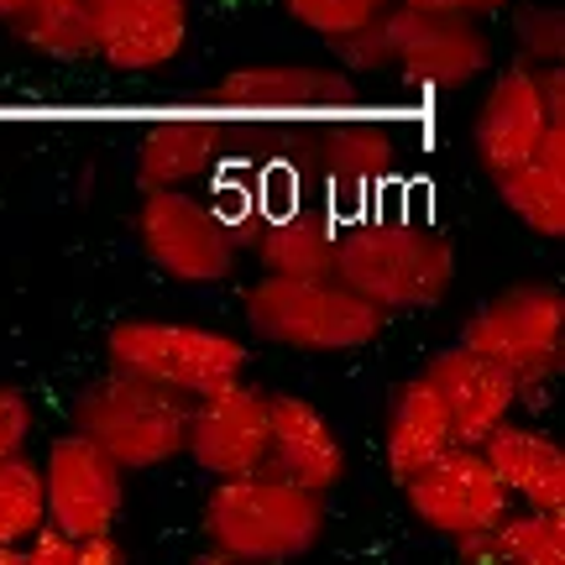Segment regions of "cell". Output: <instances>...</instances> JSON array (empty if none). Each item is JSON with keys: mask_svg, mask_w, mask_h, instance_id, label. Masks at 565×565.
<instances>
[{"mask_svg": "<svg viewBox=\"0 0 565 565\" xmlns=\"http://www.w3.org/2000/svg\"><path fill=\"white\" fill-rule=\"evenodd\" d=\"M330 47H335V58H341L351 74H383V68H387V26H383V11H377L372 21H362L356 32L335 38Z\"/></svg>", "mask_w": 565, "mask_h": 565, "instance_id": "27", "label": "cell"}, {"mask_svg": "<svg viewBox=\"0 0 565 565\" xmlns=\"http://www.w3.org/2000/svg\"><path fill=\"white\" fill-rule=\"evenodd\" d=\"M74 429L100 445L121 471H152L183 456L189 393L110 366L100 383H89L74 398Z\"/></svg>", "mask_w": 565, "mask_h": 565, "instance_id": "4", "label": "cell"}, {"mask_svg": "<svg viewBox=\"0 0 565 565\" xmlns=\"http://www.w3.org/2000/svg\"><path fill=\"white\" fill-rule=\"evenodd\" d=\"M47 519L42 503V466L26 456H6L0 461V545H21L32 529Z\"/></svg>", "mask_w": 565, "mask_h": 565, "instance_id": "24", "label": "cell"}, {"mask_svg": "<svg viewBox=\"0 0 565 565\" xmlns=\"http://www.w3.org/2000/svg\"><path fill=\"white\" fill-rule=\"evenodd\" d=\"M398 6H419V11H450V17H487V11H508L519 0H398Z\"/></svg>", "mask_w": 565, "mask_h": 565, "instance_id": "30", "label": "cell"}, {"mask_svg": "<svg viewBox=\"0 0 565 565\" xmlns=\"http://www.w3.org/2000/svg\"><path fill=\"white\" fill-rule=\"evenodd\" d=\"M131 561V550L116 540V529H105V534H84L79 545H74V565H121Z\"/></svg>", "mask_w": 565, "mask_h": 565, "instance_id": "29", "label": "cell"}, {"mask_svg": "<svg viewBox=\"0 0 565 565\" xmlns=\"http://www.w3.org/2000/svg\"><path fill=\"white\" fill-rule=\"evenodd\" d=\"M246 324L257 341L288 345V351H315V356H341V351H366L383 335L387 309L362 299L341 278H263L246 288Z\"/></svg>", "mask_w": 565, "mask_h": 565, "instance_id": "2", "label": "cell"}, {"mask_svg": "<svg viewBox=\"0 0 565 565\" xmlns=\"http://www.w3.org/2000/svg\"><path fill=\"white\" fill-rule=\"evenodd\" d=\"M21 6H26V0H0V21H11L21 11Z\"/></svg>", "mask_w": 565, "mask_h": 565, "instance_id": "32", "label": "cell"}, {"mask_svg": "<svg viewBox=\"0 0 565 565\" xmlns=\"http://www.w3.org/2000/svg\"><path fill=\"white\" fill-rule=\"evenodd\" d=\"M498 194L534 236L561 242L565 236V121H550L545 137L534 141V152L524 162H513L508 173H498Z\"/></svg>", "mask_w": 565, "mask_h": 565, "instance_id": "19", "label": "cell"}, {"mask_svg": "<svg viewBox=\"0 0 565 565\" xmlns=\"http://www.w3.org/2000/svg\"><path fill=\"white\" fill-rule=\"evenodd\" d=\"M225 162V116L210 110H173L152 116L137 131V183L141 189H189Z\"/></svg>", "mask_w": 565, "mask_h": 565, "instance_id": "15", "label": "cell"}, {"mask_svg": "<svg viewBox=\"0 0 565 565\" xmlns=\"http://www.w3.org/2000/svg\"><path fill=\"white\" fill-rule=\"evenodd\" d=\"M424 383L440 393L445 414H450V435L456 445H482L524 398V387L508 377L498 362H487L471 345H450L424 362Z\"/></svg>", "mask_w": 565, "mask_h": 565, "instance_id": "13", "label": "cell"}, {"mask_svg": "<svg viewBox=\"0 0 565 565\" xmlns=\"http://www.w3.org/2000/svg\"><path fill=\"white\" fill-rule=\"evenodd\" d=\"M335 242L341 231L320 210H278V215H263L252 252H257V267L273 278H335Z\"/></svg>", "mask_w": 565, "mask_h": 565, "instance_id": "20", "label": "cell"}, {"mask_svg": "<svg viewBox=\"0 0 565 565\" xmlns=\"http://www.w3.org/2000/svg\"><path fill=\"white\" fill-rule=\"evenodd\" d=\"M137 242L173 282H225L242 257L225 215L194 189H141Z\"/></svg>", "mask_w": 565, "mask_h": 565, "instance_id": "7", "label": "cell"}, {"mask_svg": "<svg viewBox=\"0 0 565 565\" xmlns=\"http://www.w3.org/2000/svg\"><path fill=\"white\" fill-rule=\"evenodd\" d=\"M189 42V0H100V47L121 74H158Z\"/></svg>", "mask_w": 565, "mask_h": 565, "instance_id": "17", "label": "cell"}, {"mask_svg": "<svg viewBox=\"0 0 565 565\" xmlns=\"http://www.w3.org/2000/svg\"><path fill=\"white\" fill-rule=\"evenodd\" d=\"M105 356L121 372H137L147 383L179 387V393H204L215 383L246 377L252 351L246 341L204 324H173V320H121L105 335Z\"/></svg>", "mask_w": 565, "mask_h": 565, "instance_id": "6", "label": "cell"}, {"mask_svg": "<svg viewBox=\"0 0 565 565\" xmlns=\"http://www.w3.org/2000/svg\"><path fill=\"white\" fill-rule=\"evenodd\" d=\"M183 456L204 477H242L267 461V387L231 377L189 398Z\"/></svg>", "mask_w": 565, "mask_h": 565, "instance_id": "12", "label": "cell"}, {"mask_svg": "<svg viewBox=\"0 0 565 565\" xmlns=\"http://www.w3.org/2000/svg\"><path fill=\"white\" fill-rule=\"evenodd\" d=\"M372 6H387V0H372Z\"/></svg>", "mask_w": 565, "mask_h": 565, "instance_id": "33", "label": "cell"}, {"mask_svg": "<svg viewBox=\"0 0 565 565\" xmlns=\"http://www.w3.org/2000/svg\"><path fill=\"white\" fill-rule=\"evenodd\" d=\"M461 345L498 362L524 393L555 383L565 366V294L555 282L503 288L461 324Z\"/></svg>", "mask_w": 565, "mask_h": 565, "instance_id": "5", "label": "cell"}, {"mask_svg": "<svg viewBox=\"0 0 565 565\" xmlns=\"http://www.w3.org/2000/svg\"><path fill=\"white\" fill-rule=\"evenodd\" d=\"M487 466L498 471L508 498L524 508H565V450L534 424L503 419L482 440Z\"/></svg>", "mask_w": 565, "mask_h": 565, "instance_id": "18", "label": "cell"}, {"mask_svg": "<svg viewBox=\"0 0 565 565\" xmlns=\"http://www.w3.org/2000/svg\"><path fill=\"white\" fill-rule=\"evenodd\" d=\"M335 278L377 309H429L456 282V252L414 221H362L335 242Z\"/></svg>", "mask_w": 565, "mask_h": 565, "instance_id": "3", "label": "cell"}, {"mask_svg": "<svg viewBox=\"0 0 565 565\" xmlns=\"http://www.w3.org/2000/svg\"><path fill=\"white\" fill-rule=\"evenodd\" d=\"M282 11L299 21L303 32L335 42V38H345V32H356L362 21H372L383 6H372V0H282Z\"/></svg>", "mask_w": 565, "mask_h": 565, "instance_id": "25", "label": "cell"}, {"mask_svg": "<svg viewBox=\"0 0 565 565\" xmlns=\"http://www.w3.org/2000/svg\"><path fill=\"white\" fill-rule=\"evenodd\" d=\"M267 471L309 492H335L345 477L341 435L299 393H267Z\"/></svg>", "mask_w": 565, "mask_h": 565, "instance_id": "16", "label": "cell"}, {"mask_svg": "<svg viewBox=\"0 0 565 565\" xmlns=\"http://www.w3.org/2000/svg\"><path fill=\"white\" fill-rule=\"evenodd\" d=\"M498 561L565 565V508H508L498 519Z\"/></svg>", "mask_w": 565, "mask_h": 565, "instance_id": "23", "label": "cell"}, {"mask_svg": "<svg viewBox=\"0 0 565 565\" xmlns=\"http://www.w3.org/2000/svg\"><path fill=\"white\" fill-rule=\"evenodd\" d=\"M356 84L341 68H315V63H257V68H236L215 84L210 105L242 121H315V116H335L345 105H356Z\"/></svg>", "mask_w": 565, "mask_h": 565, "instance_id": "11", "label": "cell"}, {"mask_svg": "<svg viewBox=\"0 0 565 565\" xmlns=\"http://www.w3.org/2000/svg\"><path fill=\"white\" fill-rule=\"evenodd\" d=\"M513 42H519V58L524 63H561L565 58V17L550 6H524L513 17Z\"/></svg>", "mask_w": 565, "mask_h": 565, "instance_id": "26", "label": "cell"}, {"mask_svg": "<svg viewBox=\"0 0 565 565\" xmlns=\"http://www.w3.org/2000/svg\"><path fill=\"white\" fill-rule=\"evenodd\" d=\"M26 435H32V404H26V393L0 383V461L17 456L21 445H26Z\"/></svg>", "mask_w": 565, "mask_h": 565, "instance_id": "28", "label": "cell"}, {"mask_svg": "<svg viewBox=\"0 0 565 565\" xmlns=\"http://www.w3.org/2000/svg\"><path fill=\"white\" fill-rule=\"evenodd\" d=\"M42 503L47 524L63 534H105L121 524L126 513V471L105 456L95 440H84L79 429H68L47 445L42 461Z\"/></svg>", "mask_w": 565, "mask_h": 565, "instance_id": "10", "label": "cell"}, {"mask_svg": "<svg viewBox=\"0 0 565 565\" xmlns=\"http://www.w3.org/2000/svg\"><path fill=\"white\" fill-rule=\"evenodd\" d=\"M555 121L550 116L545 95H540V68L534 63H508L498 79L487 84L482 110L471 121V147H477V162L498 179L508 173L513 162H524L534 152V141L545 137V126Z\"/></svg>", "mask_w": 565, "mask_h": 565, "instance_id": "14", "label": "cell"}, {"mask_svg": "<svg viewBox=\"0 0 565 565\" xmlns=\"http://www.w3.org/2000/svg\"><path fill=\"white\" fill-rule=\"evenodd\" d=\"M200 529L210 561L221 565L299 561L324 540V492H309L267 466L242 477H215Z\"/></svg>", "mask_w": 565, "mask_h": 565, "instance_id": "1", "label": "cell"}, {"mask_svg": "<svg viewBox=\"0 0 565 565\" xmlns=\"http://www.w3.org/2000/svg\"><path fill=\"white\" fill-rule=\"evenodd\" d=\"M0 565H26V555H21V545H0Z\"/></svg>", "mask_w": 565, "mask_h": 565, "instance_id": "31", "label": "cell"}, {"mask_svg": "<svg viewBox=\"0 0 565 565\" xmlns=\"http://www.w3.org/2000/svg\"><path fill=\"white\" fill-rule=\"evenodd\" d=\"M11 26L42 58H95V47H100V0H26L11 17Z\"/></svg>", "mask_w": 565, "mask_h": 565, "instance_id": "22", "label": "cell"}, {"mask_svg": "<svg viewBox=\"0 0 565 565\" xmlns=\"http://www.w3.org/2000/svg\"><path fill=\"white\" fill-rule=\"evenodd\" d=\"M398 487L408 498V513L440 540H466L477 529H498V519L513 508L508 487L487 466L482 445H450Z\"/></svg>", "mask_w": 565, "mask_h": 565, "instance_id": "9", "label": "cell"}, {"mask_svg": "<svg viewBox=\"0 0 565 565\" xmlns=\"http://www.w3.org/2000/svg\"><path fill=\"white\" fill-rule=\"evenodd\" d=\"M387 26V68L419 95H456L471 79L492 68V38L477 17H450V11H419V6H383Z\"/></svg>", "mask_w": 565, "mask_h": 565, "instance_id": "8", "label": "cell"}, {"mask_svg": "<svg viewBox=\"0 0 565 565\" xmlns=\"http://www.w3.org/2000/svg\"><path fill=\"white\" fill-rule=\"evenodd\" d=\"M383 445H387V471L408 482L419 466H429L440 450L456 445L450 435V414H445L440 393L419 377H408L398 393H393V408H387V429H383Z\"/></svg>", "mask_w": 565, "mask_h": 565, "instance_id": "21", "label": "cell"}]
</instances>
